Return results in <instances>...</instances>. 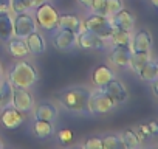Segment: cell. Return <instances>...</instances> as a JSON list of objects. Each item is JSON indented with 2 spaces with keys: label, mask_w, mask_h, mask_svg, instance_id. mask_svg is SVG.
Segmentation results:
<instances>
[{
  "label": "cell",
  "mask_w": 158,
  "mask_h": 149,
  "mask_svg": "<svg viewBox=\"0 0 158 149\" xmlns=\"http://www.w3.org/2000/svg\"><path fill=\"white\" fill-rule=\"evenodd\" d=\"M77 44L84 50H104L107 47V40L99 37L98 34L89 31V30H82L77 34Z\"/></svg>",
  "instance_id": "9c48e42d"
},
{
  "label": "cell",
  "mask_w": 158,
  "mask_h": 149,
  "mask_svg": "<svg viewBox=\"0 0 158 149\" xmlns=\"http://www.w3.org/2000/svg\"><path fill=\"white\" fill-rule=\"evenodd\" d=\"M84 27L85 30L98 34L99 37L109 40L112 31H113V23L110 20V17L104 16V14H98V13H92L87 16V19L84 20Z\"/></svg>",
  "instance_id": "5b68a950"
},
{
  "label": "cell",
  "mask_w": 158,
  "mask_h": 149,
  "mask_svg": "<svg viewBox=\"0 0 158 149\" xmlns=\"http://www.w3.org/2000/svg\"><path fill=\"white\" fill-rule=\"evenodd\" d=\"M77 44V34L71 30H64L57 28L53 36V45L56 50L60 51H68Z\"/></svg>",
  "instance_id": "ba28073f"
},
{
  "label": "cell",
  "mask_w": 158,
  "mask_h": 149,
  "mask_svg": "<svg viewBox=\"0 0 158 149\" xmlns=\"http://www.w3.org/2000/svg\"><path fill=\"white\" fill-rule=\"evenodd\" d=\"M130 53H132L130 47H113V50L109 54V59L116 67L126 68L129 67V62H130Z\"/></svg>",
  "instance_id": "2e32d148"
},
{
  "label": "cell",
  "mask_w": 158,
  "mask_h": 149,
  "mask_svg": "<svg viewBox=\"0 0 158 149\" xmlns=\"http://www.w3.org/2000/svg\"><path fill=\"white\" fill-rule=\"evenodd\" d=\"M11 8V0H0V13L10 11Z\"/></svg>",
  "instance_id": "836d02e7"
},
{
  "label": "cell",
  "mask_w": 158,
  "mask_h": 149,
  "mask_svg": "<svg viewBox=\"0 0 158 149\" xmlns=\"http://www.w3.org/2000/svg\"><path fill=\"white\" fill-rule=\"evenodd\" d=\"M27 113L16 109L14 106L8 104L5 107L0 109V123L3 124V127L6 129H17L22 126V123L25 121Z\"/></svg>",
  "instance_id": "8992f818"
},
{
  "label": "cell",
  "mask_w": 158,
  "mask_h": 149,
  "mask_svg": "<svg viewBox=\"0 0 158 149\" xmlns=\"http://www.w3.org/2000/svg\"><path fill=\"white\" fill-rule=\"evenodd\" d=\"M104 5H106V0H92L89 10H90L92 13L102 14V13H104Z\"/></svg>",
  "instance_id": "1f68e13d"
},
{
  "label": "cell",
  "mask_w": 158,
  "mask_h": 149,
  "mask_svg": "<svg viewBox=\"0 0 158 149\" xmlns=\"http://www.w3.org/2000/svg\"><path fill=\"white\" fill-rule=\"evenodd\" d=\"M123 8V0H106V5H104V16L110 17L115 13H118Z\"/></svg>",
  "instance_id": "f1b7e54d"
},
{
  "label": "cell",
  "mask_w": 158,
  "mask_h": 149,
  "mask_svg": "<svg viewBox=\"0 0 158 149\" xmlns=\"http://www.w3.org/2000/svg\"><path fill=\"white\" fill-rule=\"evenodd\" d=\"M25 44L28 47V51L30 54H34V56H39L45 51V40H44V36L36 30L33 33H30L27 37H25Z\"/></svg>",
  "instance_id": "e0dca14e"
},
{
  "label": "cell",
  "mask_w": 158,
  "mask_h": 149,
  "mask_svg": "<svg viewBox=\"0 0 158 149\" xmlns=\"http://www.w3.org/2000/svg\"><path fill=\"white\" fill-rule=\"evenodd\" d=\"M102 89L112 96V100H113L116 104L126 103L127 98H129V92H127V89L124 87V84H123L121 81L115 79V78H113L112 81H109Z\"/></svg>",
  "instance_id": "8fae6325"
},
{
  "label": "cell",
  "mask_w": 158,
  "mask_h": 149,
  "mask_svg": "<svg viewBox=\"0 0 158 149\" xmlns=\"http://www.w3.org/2000/svg\"><path fill=\"white\" fill-rule=\"evenodd\" d=\"M90 92L87 87H70L57 95L59 103L64 109L74 113H89V96Z\"/></svg>",
  "instance_id": "6da1fadb"
},
{
  "label": "cell",
  "mask_w": 158,
  "mask_h": 149,
  "mask_svg": "<svg viewBox=\"0 0 158 149\" xmlns=\"http://www.w3.org/2000/svg\"><path fill=\"white\" fill-rule=\"evenodd\" d=\"M11 98H13V84L2 76L0 78V101H2V106L5 107L11 104Z\"/></svg>",
  "instance_id": "d4e9b609"
},
{
  "label": "cell",
  "mask_w": 158,
  "mask_h": 149,
  "mask_svg": "<svg viewBox=\"0 0 158 149\" xmlns=\"http://www.w3.org/2000/svg\"><path fill=\"white\" fill-rule=\"evenodd\" d=\"M2 107H3V106H2V101H0V109H2Z\"/></svg>",
  "instance_id": "60d3db41"
},
{
  "label": "cell",
  "mask_w": 158,
  "mask_h": 149,
  "mask_svg": "<svg viewBox=\"0 0 158 149\" xmlns=\"http://www.w3.org/2000/svg\"><path fill=\"white\" fill-rule=\"evenodd\" d=\"M152 48V34L147 30H139L135 33L130 42L132 51H150Z\"/></svg>",
  "instance_id": "4fadbf2b"
},
{
  "label": "cell",
  "mask_w": 158,
  "mask_h": 149,
  "mask_svg": "<svg viewBox=\"0 0 158 149\" xmlns=\"http://www.w3.org/2000/svg\"><path fill=\"white\" fill-rule=\"evenodd\" d=\"M136 74H138L143 81H146V83H153V81H156V78H158V62L150 57V59L139 68V71H138Z\"/></svg>",
  "instance_id": "ac0fdd59"
},
{
  "label": "cell",
  "mask_w": 158,
  "mask_h": 149,
  "mask_svg": "<svg viewBox=\"0 0 158 149\" xmlns=\"http://www.w3.org/2000/svg\"><path fill=\"white\" fill-rule=\"evenodd\" d=\"M119 137H121V141H123L124 147L133 149V147H136L139 144V137H138V134L133 129H126Z\"/></svg>",
  "instance_id": "484cf974"
},
{
  "label": "cell",
  "mask_w": 158,
  "mask_h": 149,
  "mask_svg": "<svg viewBox=\"0 0 158 149\" xmlns=\"http://www.w3.org/2000/svg\"><path fill=\"white\" fill-rule=\"evenodd\" d=\"M147 126H149V130H150V134H152V135H155V134L158 132V126H156V123H155V121H150Z\"/></svg>",
  "instance_id": "e575fe53"
},
{
  "label": "cell",
  "mask_w": 158,
  "mask_h": 149,
  "mask_svg": "<svg viewBox=\"0 0 158 149\" xmlns=\"http://www.w3.org/2000/svg\"><path fill=\"white\" fill-rule=\"evenodd\" d=\"M8 81L14 87H22V89H30L39 81V73L34 65L30 62H14L13 67L10 68V76Z\"/></svg>",
  "instance_id": "7a4b0ae2"
},
{
  "label": "cell",
  "mask_w": 158,
  "mask_h": 149,
  "mask_svg": "<svg viewBox=\"0 0 158 149\" xmlns=\"http://www.w3.org/2000/svg\"><path fill=\"white\" fill-rule=\"evenodd\" d=\"M150 59V51H132L130 53V62H129V67L133 70V71H139V68Z\"/></svg>",
  "instance_id": "cb8c5ba5"
},
{
  "label": "cell",
  "mask_w": 158,
  "mask_h": 149,
  "mask_svg": "<svg viewBox=\"0 0 158 149\" xmlns=\"http://www.w3.org/2000/svg\"><path fill=\"white\" fill-rule=\"evenodd\" d=\"M109 40L113 44V47H130L132 42V36L127 30H121V28H113Z\"/></svg>",
  "instance_id": "603a6c76"
},
{
  "label": "cell",
  "mask_w": 158,
  "mask_h": 149,
  "mask_svg": "<svg viewBox=\"0 0 158 149\" xmlns=\"http://www.w3.org/2000/svg\"><path fill=\"white\" fill-rule=\"evenodd\" d=\"M84 147L85 149H102V141L99 137H90L85 140Z\"/></svg>",
  "instance_id": "4dcf8cb0"
},
{
  "label": "cell",
  "mask_w": 158,
  "mask_h": 149,
  "mask_svg": "<svg viewBox=\"0 0 158 149\" xmlns=\"http://www.w3.org/2000/svg\"><path fill=\"white\" fill-rule=\"evenodd\" d=\"M77 3L81 5L82 8H87V10H89V8H90V3H92V0H77Z\"/></svg>",
  "instance_id": "d590c367"
},
{
  "label": "cell",
  "mask_w": 158,
  "mask_h": 149,
  "mask_svg": "<svg viewBox=\"0 0 158 149\" xmlns=\"http://www.w3.org/2000/svg\"><path fill=\"white\" fill-rule=\"evenodd\" d=\"M113 78H115V73L109 65H98L92 73V83L95 87H104Z\"/></svg>",
  "instance_id": "9a60e30c"
},
{
  "label": "cell",
  "mask_w": 158,
  "mask_h": 149,
  "mask_svg": "<svg viewBox=\"0 0 158 149\" xmlns=\"http://www.w3.org/2000/svg\"><path fill=\"white\" fill-rule=\"evenodd\" d=\"M57 28H64V30H71L76 34H79L82 30H85L84 22L79 19L76 14H59L57 19Z\"/></svg>",
  "instance_id": "5bb4252c"
},
{
  "label": "cell",
  "mask_w": 158,
  "mask_h": 149,
  "mask_svg": "<svg viewBox=\"0 0 158 149\" xmlns=\"http://www.w3.org/2000/svg\"><path fill=\"white\" fill-rule=\"evenodd\" d=\"M101 141H102V149H121V147H124L119 135H107V137L101 138Z\"/></svg>",
  "instance_id": "83f0119b"
},
{
  "label": "cell",
  "mask_w": 158,
  "mask_h": 149,
  "mask_svg": "<svg viewBox=\"0 0 158 149\" xmlns=\"http://www.w3.org/2000/svg\"><path fill=\"white\" fill-rule=\"evenodd\" d=\"M115 107H116V103L102 87H96L93 92H90L89 113H109Z\"/></svg>",
  "instance_id": "277c9868"
},
{
  "label": "cell",
  "mask_w": 158,
  "mask_h": 149,
  "mask_svg": "<svg viewBox=\"0 0 158 149\" xmlns=\"http://www.w3.org/2000/svg\"><path fill=\"white\" fill-rule=\"evenodd\" d=\"M44 2H47V0H33V5H34V8H36V6H39L40 3H44Z\"/></svg>",
  "instance_id": "8d00e7d4"
},
{
  "label": "cell",
  "mask_w": 158,
  "mask_h": 149,
  "mask_svg": "<svg viewBox=\"0 0 158 149\" xmlns=\"http://www.w3.org/2000/svg\"><path fill=\"white\" fill-rule=\"evenodd\" d=\"M57 138H59V143H60L62 146H68V144H71V141H73V132H71L70 129H62V130H59Z\"/></svg>",
  "instance_id": "f546056e"
},
{
  "label": "cell",
  "mask_w": 158,
  "mask_h": 149,
  "mask_svg": "<svg viewBox=\"0 0 158 149\" xmlns=\"http://www.w3.org/2000/svg\"><path fill=\"white\" fill-rule=\"evenodd\" d=\"M33 19L36 22V27L40 28L44 33H54L57 30L59 13L48 0L34 8V17Z\"/></svg>",
  "instance_id": "3957f363"
},
{
  "label": "cell",
  "mask_w": 158,
  "mask_h": 149,
  "mask_svg": "<svg viewBox=\"0 0 158 149\" xmlns=\"http://www.w3.org/2000/svg\"><path fill=\"white\" fill-rule=\"evenodd\" d=\"M36 30H37L36 22L28 13L14 14V19H13V36L25 39L30 33H33Z\"/></svg>",
  "instance_id": "52a82bcc"
},
{
  "label": "cell",
  "mask_w": 158,
  "mask_h": 149,
  "mask_svg": "<svg viewBox=\"0 0 158 149\" xmlns=\"http://www.w3.org/2000/svg\"><path fill=\"white\" fill-rule=\"evenodd\" d=\"M138 130H139V134H138L139 140L144 138V137H150V135H152L150 130H149V126H147V124H141V126L138 127Z\"/></svg>",
  "instance_id": "d6a6232c"
},
{
  "label": "cell",
  "mask_w": 158,
  "mask_h": 149,
  "mask_svg": "<svg viewBox=\"0 0 158 149\" xmlns=\"http://www.w3.org/2000/svg\"><path fill=\"white\" fill-rule=\"evenodd\" d=\"M150 3H152V5L156 8V6H158V0H150Z\"/></svg>",
  "instance_id": "74e56055"
},
{
  "label": "cell",
  "mask_w": 158,
  "mask_h": 149,
  "mask_svg": "<svg viewBox=\"0 0 158 149\" xmlns=\"http://www.w3.org/2000/svg\"><path fill=\"white\" fill-rule=\"evenodd\" d=\"M33 132L37 138H48L53 135L54 132V126H53V121H47V120H39L36 118L34 120V124H33Z\"/></svg>",
  "instance_id": "7402d4cb"
},
{
  "label": "cell",
  "mask_w": 158,
  "mask_h": 149,
  "mask_svg": "<svg viewBox=\"0 0 158 149\" xmlns=\"http://www.w3.org/2000/svg\"><path fill=\"white\" fill-rule=\"evenodd\" d=\"M8 51H10L11 56L19 57V59L27 57V56L30 54L28 47H27V44H25V39L16 37V36H13V37L8 40Z\"/></svg>",
  "instance_id": "d6986e66"
},
{
  "label": "cell",
  "mask_w": 158,
  "mask_h": 149,
  "mask_svg": "<svg viewBox=\"0 0 158 149\" xmlns=\"http://www.w3.org/2000/svg\"><path fill=\"white\" fill-rule=\"evenodd\" d=\"M34 10L33 0H11V8L10 11L13 14H20V13H28Z\"/></svg>",
  "instance_id": "4316f807"
},
{
  "label": "cell",
  "mask_w": 158,
  "mask_h": 149,
  "mask_svg": "<svg viewBox=\"0 0 158 149\" xmlns=\"http://www.w3.org/2000/svg\"><path fill=\"white\" fill-rule=\"evenodd\" d=\"M13 37V16L10 11L0 13V40L8 42Z\"/></svg>",
  "instance_id": "ffe728a7"
},
{
  "label": "cell",
  "mask_w": 158,
  "mask_h": 149,
  "mask_svg": "<svg viewBox=\"0 0 158 149\" xmlns=\"http://www.w3.org/2000/svg\"><path fill=\"white\" fill-rule=\"evenodd\" d=\"M3 147V143H2V140H0V149H2Z\"/></svg>",
  "instance_id": "ab89813d"
},
{
  "label": "cell",
  "mask_w": 158,
  "mask_h": 149,
  "mask_svg": "<svg viewBox=\"0 0 158 149\" xmlns=\"http://www.w3.org/2000/svg\"><path fill=\"white\" fill-rule=\"evenodd\" d=\"M110 20H112V23H113L115 28H121V30L130 31L135 27V16L129 10H126L124 6L118 13H115L113 16H110Z\"/></svg>",
  "instance_id": "7c38bea8"
},
{
  "label": "cell",
  "mask_w": 158,
  "mask_h": 149,
  "mask_svg": "<svg viewBox=\"0 0 158 149\" xmlns=\"http://www.w3.org/2000/svg\"><path fill=\"white\" fill-rule=\"evenodd\" d=\"M34 118L47 120V121H54L57 118V109L51 103H40L36 107V110H34Z\"/></svg>",
  "instance_id": "44dd1931"
},
{
  "label": "cell",
  "mask_w": 158,
  "mask_h": 149,
  "mask_svg": "<svg viewBox=\"0 0 158 149\" xmlns=\"http://www.w3.org/2000/svg\"><path fill=\"white\" fill-rule=\"evenodd\" d=\"M11 106L22 112H31L33 110V95L28 92V89L22 87H14L13 86V98H11Z\"/></svg>",
  "instance_id": "30bf717a"
},
{
  "label": "cell",
  "mask_w": 158,
  "mask_h": 149,
  "mask_svg": "<svg viewBox=\"0 0 158 149\" xmlns=\"http://www.w3.org/2000/svg\"><path fill=\"white\" fill-rule=\"evenodd\" d=\"M3 76V67H2V62H0V78Z\"/></svg>",
  "instance_id": "f35d334b"
}]
</instances>
